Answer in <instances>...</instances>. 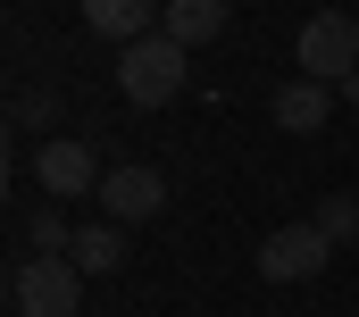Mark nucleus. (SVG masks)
Wrapping results in <instances>:
<instances>
[{"mask_svg": "<svg viewBox=\"0 0 359 317\" xmlns=\"http://www.w3.org/2000/svg\"><path fill=\"white\" fill-rule=\"evenodd\" d=\"M326 250H334V242L318 234V226H276V234L251 250V267H259L268 284H301V276H318V267H326Z\"/></svg>", "mask_w": 359, "mask_h": 317, "instance_id": "6", "label": "nucleus"}, {"mask_svg": "<svg viewBox=\"0 0 359 317\" xmlns=\"http://www.w3.org/2000/svg\"><path fill=\"white\" fill-rule=\"evenodd\" d=\"M301 76H318V83H343V76H359V25L343 17V8H318L309 25H301Z\"/></svg>", "mask_w": 359, "mask_h": 317, "instance_id": "3", "label": "nucleus"}, {"mask_svg": "<svg viewBox=\"0 0 359 317\" xmlns=\"http://www.w3.org/2000/svg\"><path fill=\"white\" fill-rule=\"evenodd\" d=\"M184 59H192V50H184L176 34H142V42L117 50V92H126L134 109H168L184 92Z\"/></svg>", "mask_w": 359, "mask_h": 317, "instance_id": "1", "label": "nucleus"}, {"mask_svg": "<svg viewBox=\"0 0 359 317\" xmlns=\"http://www.w3.org/2000/svg\"><path fill=\"white\" fill-rule=\"evenodd\" d=\"M100 158H92V142H76V134H50L42 151H34V184L50 192V201H84V192H100Z\"/></svg>", "mask_w": 359, "mask_h": 317, "instance_id": "4", "label": "nucleus"}, {"mask_svg": "<svg viewBox=\"0 0 359 317\" xmlns=\"http://www.w3.org/2000/svg\"><path fill=\"white\" fill-rule=\"evenodd\" d=\"M159 17H168L159 0H84V25H92V34H109L117 50L142 42V34H159Z\"/></svg>", "mask_w": 359, "mask_h": 317, "instance_id": "8", "label": "nucleus"}, {"mask_svg": "<svg viewBox=\"0 0 359 317\" xmlns=\"http://www.w3.org/2000/svg\"><path fill=\"white\" fill-rule=\"evenodd\" d=\"M67 259H76L84 276H117V267H126V226H109V217H100V226H84Z\"/></svg>", "mask_w": 359, "mask_h": 317, "instance_id": "10", "label": "nucleus"}, {"mask_svg": "<svg viewBox=\"0 0 359 317\" xmlns=\"http://www.w3.org/2000/svg\"><path fill=\"white\" fill-rule=\"evenodd\" d=\"M268 117L284 126V134H318L326 117H334V83H318V76H292L284 92L268 100Z\"/></svg>", "mask_w": 359, "mask_h": 317, "instance_id": "7", "label": "nucleus"}, {"mask_svg": "<svg viewBox=\"0 0 359 317\" xmlns=\"http://www.w3.org/2000/svg\"><path fill=\"white\" fill-rule=\"evenodd\" d=\"M8 309L17 317H84V267L76 259H17L8 267Z\"/></svg>", "mask_w": 359, "mask_h": 317, "instance_id": "2", "label": "nucleus"}, {"mask_svg": "<svg viewBox=\"0 0 359 317\" xmlns=\"http://www.w3.org/2000/svg\"><path fill=\"white\" fill-rule=\"evenodd\" d=\"M226 17H234L226 0H168V17H159V34H176L184 50H209V42L226 34Z\"/></svg>", "mask_w": 359, "mask_h": 317, "instance_id": "9", "label": "nucleus"}, {"mask_svg": "<svg viewBox=\"0 0 359 317\" xmlns=\"http://www.w3.org/2000/svg\"><path fill=\"white\" fill-rule=\"evenodd\" d=\"M100 209H109V226H142V217L168 209V175L142 167V158H126V167L100 175Z\"/></svg>", "mask_w": 359, "mask_h": 317, "instance_id": "5", "label": "nucleus"}, {"mask_svg": "<svg viewBox=\"0 0 359 317\" xmlns=\"http://www.w3.org/2000/svg\"><path fill=\"white\" fill-rule=\"evenodd\" d=\"M25 242H34L42 259H67V250H76V234H67V217H59V201H50V209H34V226H25Z\"/></svg>", "mask_w": 359, "mask_h": 317, "instance_id": "11", "label": "nucleus"}, {"mask_svg": "<svg viewBox=\"0 0 359 317\" xmlns=\"http://www.w3.org/2000/svg\"><path fill=\"white\" fill-rule=\"evenodd\" d=\"M309 226H318L326 242H351V234H359V201H351V192H334V201H326V209H318Z\"/></svg>", "mask_w": 359, "mask_h": 317, "instance_id": "12", "label": "nucleus"}]
</instances>
